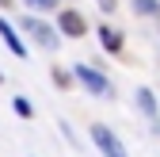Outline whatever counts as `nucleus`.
<instances>
[{
    "instance_id": "nucleus-1",
    "label": "nucleus",
    "mask_w": 160,
    "mask_h": 157,
    "mask_svg": "<svg viewBox=\"0 0 160 157\" xmlns=\"http://www.w3.org/2000/svg\"><path fill=\"white\" fill-rule=\"evenodd\" d=\"M92 142L99 146V153H103V157H126V146L118 142V134H114L111 127H103V123L92 127Z\"/></svg>"
},
{
    "instance_id": "nucleus-2",
    "label": "nucleus",
    "mask_w": 160,
    "mask_h": 157,
    "mask_svg": "<svg viewBox=\"0 0 160 157\" xmlns=\"http://www.w3.org/2000/svg\"><path fill=\"white\" fill-rule=\"evenodd\" d=\"M76 77H80V81H84L92 92H99V96H107L111 92V84H107V77L103 73H95L92 65H76Z\"/></svg>"
},
{
    "instance_id": "nucleus-3",
    "label": "nucleus",
    "mask_w": 160,
    "mask_h": 157,
    "mask_svg": "<svg viewBox=\"0 0 160 157\" xmlns=\"http://www.w3.org/2000/svg\"><path fill=\"white\" fill-rule=\"evenodd\" d=\"M61 31L72 35V38H80V35L88 31L84 27V15H80V12H61Z\"/></svg>"
},
{
    "instance_id": "nucleus-5",
    "label": "nucleus",
    "mask_w": 160,
    "mask_h": 157,
    "mask_svg": "<svg viewBox=\"0 0 160 157\" xmlns=\"http://www.w3.org/2000/svg\"><path fill=\"white\" fill-rule=\"evenodd\" d=\"M0 38L12 46V54H15V57H27V50H23V42H19V35L12 31V23H8V19H0Z\"/></svg>"
},
{
    "instance_id": "nucleus-6",
    "label": "nucleus",
    "mask_w": 160,
    "mask_h": 157,
    "mask_svg": "<svg viewBox=\"0 0 160 157\" xmlns=\"http://www.w3.org/2000/svg\"><path fill=\"white\" fill-rule=\"evenodd\" d=\"M137 104H141V111H145V115H152V119H156V100H152V92H149V88L137 92Z\"/></svg>"
},
{
    "instance_id": "nucleus-4",
    "label": "nucleus",
    "mask_w": 160,
    "mask_h": 157,
    "mask_svg": "<svg viewBox=\"0 0 160 157\" xmlns=\"http://www.w3.org/2000/svg\"><path fill=\"white\" fill-rule=\"evenodd\" d=\"M27 31H31V35H34V38H38V42H42L46 50H53V46H57V38H53V31H50L46 23H38V19H27Z\"/></svg>"
},
{
    "instance_id": "nucleus-11",
    "label": "nucleus",
    "mask_w": 160,
    "mask_h": 157,
    "mask_svg": "<svg viewBox=\"0 0 160 157\" xmlns=\"http://www.w3.org/2000/svg\"><path fill=\"white\" fill-rule=\"evenodd\" d=\"M114 4H118V0H99V8H103V12H114Z\"/></svg>"
},
{
    "instance_id": "nucleus-9",
    "label": "nucleus",
    "mask_w": 160,
    "mask_h": 157,
    "mask_svg": "<svg viewBox=\"0 0 160 157\" xmlns=\"http://www.w3.org/2000/svg\"><path fill=\"white\" fill-rule=\"evenodd\" d=\"M34 12H46V8H57V0H27Z\"/></svg>"
},
{
    "instance_id": "nucleus-7",
    "label": "nucleus",
    "mask_w": 160,
    "mask_h": 157,
    "mask_svg": "<svg viewBox=\"0 0 160 157\" xmlns=\"http://www.w3.org/2000/svg\"><path fill=\"white\" fill-rule=\"evenodd\" d=\"M99 38H103V46H107L111 54H118V50H122V38H118L114 31H107V27H103V31H99Z\"/></svg>"
},
{
    "instance_id": "nucleus-8",
    "label": "nucleus",
    "mask_w": 160,
    "mask_h": 157,
    "mask_svg": "<svg viewBox=\"0 0 160 157\" xmlns=\"http://www.w3.org/2000/svg\"><path fill=\"white\" fill-rule=\"evenodd\" d=\"M12 107H15L19 115H23V119H31V115H34V111H31V104L23 100V96H15V104H12Z\"/></svg>"
},
{
    "instance_id": "nucleus-10",
    "label": "nucleus",
    "mask_w": 160,
    "mask_h": 157,
    "mask_svg": "<svg viewBox=\"0 0 160 157\" xmlns=\"http://www.w3.org/2000/svg\"><path fill=\"white\" fill-rule=\"evenodd\" d=\"M133 8H137V12H156V0H137Z\"/></svg>"
}]
</instances>
